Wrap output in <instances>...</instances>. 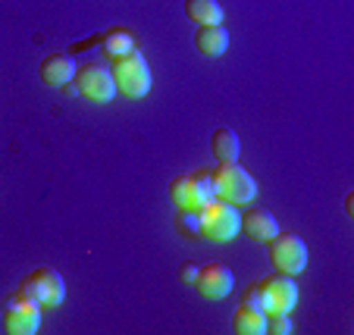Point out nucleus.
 Wrapping results in <instances>:
<instances>
[{
    "label": "nucleus",
    "instance_id": "obj_1",
    "mask_svg": "<svg viewBox=\"0 0 354 335\" xmlns=\"http://www.w3.org/2000/svg\"><path fill=\"white\" fill-rule=\"evenodd\" d=\"M110 73H113V82H116V94H126L129 101H141V97H147L151 82H154L151 66H147L145 54H141L138 47L129 50V54H122V57H113Z\"/></svg>",
    "mask_w": 354,
    "mask_h": 335
},
{
    "label": "nucleus",
    "instance_id": "obj_2",
    "mask_svg": "<svg viewBox=\"0 0 354 335\" xmlns=\"http://www.w3.org/2000/svg\"><path fill=\"white\" fill-rule=\"evenodd\" d=\"M198 213H201V238H207V242L226 245L241 232L239 207L229 204V201H223V198H210Z\"/></svg>",
    "mask_w": 354,
    "mask_h": 335
},
{
    "label": "nucleus",
    "instance_id": "obj_3",
    "mask_svg": "<svg viewBox=\"0 0 354 335\" xmlns=\"http://www.w3.org/2000/svg\"><path fill=\"white\" fill-rule=\"evenodd\" d=\"M210 182H214V198H223V201L235 204V207L251 204L257 198L254 175L248 173L245 166H239V160L235 163H220V166L210 173Z\"/></svg>",
    "mask_w": 354,
    "mask_h": 335
},
{
    "label": "nucleus",
    "instance_id": "obj_4",
    "mask_svg": "<svg viewBox=\"0 0 354 335\" xmlns=\"http://www.w3.org/2000/svg\"><path fill=\"white\" fill-rule=\"evenodd\" d=\"M267 254H270V263H273L279 273L301 276L308 269V245L295 232H276L267 242Z\"/></svg>",
    "mask_w": 354,
    "mask_h": 335
},
{
    "label": "nucleus",
    "instance_id": "obj_5",
    "mask_svg": "<svg viewBox=\"0 0 354 335\" xmlns=\"http://www.w3.org/2000/svg\"><path fill=\"white\" fill-rule=\"evenodd\" d=\"M22 295L38 301L41 307H60L66 301V282L54 267H41L22 279Z\"/></svg>",
    "mask_w": 354,
    "mask_h": 335
},
{
    "label": "nucleus",
    "instance_id": "obj_6",
    "mask_svg": "<svg viewBox=\"0 0 354 335\" xmlns=\"http://www.w3.org/2000/svg\"><path fill=\"white\" fill-rule=\"evenodd\" d=\"M73 82L82 97L91 104H110L116 97L113 73H110V66H104V63H85V66H79Z\"/></svg>",
    "mask_w": 354,
    "mask_h": 335
},
{
    "label": "nucleus",
    "instance_id": "obj_7",
    "mask_svg": "<svg viewBox=\"0 0 354 335\" xmlns=\"http://www.w3.org/2000/svg\"><path fill=\"white\" fill-rule=\"evenodd\" d=\"M41 329V304L19 295L3 301V332L10 335H35Z\"/></svg>",
    "mask_w": 354,
    "mask_h": 335
},
{
    "label": "nucleus",
    "instance_id": "obj_8",
    "mask_svg": "<svg viewBox=\"0 0 354 335\" xmlns=\"http://www.w3.org/2000/svg\"><path fill=\"white\" fill-rule=\"evenodd\" d=\"M169 198H173L176 207H185V210H201L204 204L214 198V182H210V173H188L173 179L169 185Z\"/></svg>",
    "mask_w": 354,
    "mask_h": 335
},
{
    "label": "nucleus",
    "instance_id": "obj_9",
    "mask_svg": "<svg viewBox=\"0 0 354 335\" xmlns=\"http://www.w3.org/2000/svg\"><path fill=\"white\" fill-rule=\"evenodd\" d=\"M257 289H261L263 298V310L292 314V307L298 304V282H295V276L279 273V269H276V276H267V279L257 282Z\"/></svg>",
    "mask_w": 354,
    "mask_h": 335
},
{
    "label": "nucleus",
    "instance_id": "obj_10",
    "mask_svg": "<svg viewBox=\"0 0 354 335\" xmlns=\"http://www.w3.org/2000/svg\"><path fill=\"white\" fill-rule=\"evenodd\" d=\"M194 285H198V291L207 298V301H223V298H229V291L235 289V273L226 263H207V267L198 269Z\"/></svg>",
    "mask_w": 354,
    "mask_h": 335
},
{
    "label": "nucleus",
    "instance_id": "obj_11",
    "mask_svg": "<svg viewBox=\"0 0 354 335\" xmlns=\"http://www.w3.org/2000/svg\"><path fill=\"white\" fill-rule=\"evenodd\" d=\"M75 69L79 66H75L73 54H47L38 66V75L47 88H63L75 79Z\"/></svg>",
    "mask_w": 354,
    "mask_h": 335
},
{
    "label": "nucleus",
    "instance_id": "obj_12",
    "mask_svg": "<svg viewBox=\"0 0 354 335\" xmlns=\"http://www.w3.org/2000/svg\"><path fill=\"white\" fill-rule=\"evenodd\" d=\"M241 232H245L248 238H254V242H270V238L279 232V222H276V216L270 213V210L251 207L241 213Z\"/></svg>",
    "mask_w": 354,
    "mask_h": 335
},
{
    "label": "nucleus",
    "instance_id": "obj_13",
    "mask_svg": "<svg viewBox=\"0 0 354 335\" xmlns=\"http://www.w3.org/2000/svg\"><path fill=\"white\" fill-rule=\"evenodd\" d=\"M194 47H198L204 57H223L229 50L226 26H198V32H194Z\"/></svg>",
    "mask_w": 354,
    "mask_h": 335
},
{
    "label": "nucleus",
    "instance_id": "obj_14",
    "mask_svg": "<svg viewBox=\"0 0 354 335\" xmlns=\"http://www.w3.org/2000/svg\"><path fill=\"white\" fill-rule=\"evenodd\" d=\"M232 332L235 335H263L267 332V314L257 307L241 304V307H235V314H232Z\"/></svg>",
    "mask_w": 354,
    "mask_h": 335
},
{
    "label": "nucleus",
    "instance_id": "obj_15",
    "mask_svg": "<svg viewBox=\"0 0 354 335\" xmlns=\"http://www.w3.org/2000/svg\"><path fill=\"white\" fill-rule=\"evenodd\" d=\"M185 16L198 26H223L220 0H185Z\"/></svg>",
    "mask_w": 354,
    "mask_h": 335
},
{
    "label": "nucleus",
    "instance_id": "obj_16",
    "mask_svg": "<svg viewBox=\"0 0 354 335\" xmlns=\"http://www.w3.org/2000/svg\"><path fill=\"white\" fill-rule=\"evenodd\" d=\"M210 151H214V157L220 163H235V160H239L241 144H239V135H235V128H229V126L216 128L214 138H210Z\"/></svg>",
    "mask_w": 354,
    "mask_h": 335
},
{
    "label": "nucleus",
    "instance_id": "obj_17",
    "mask_svg": "<svg viewBox=\"0 0 354 335\" xmlns=\"http://www.w3.org/2000/svg\"><path fill=\"white\" fill-rule=\"evenodd\" d=\"M100 44H104V50H107L110 57H122V54H129V50H135V38L126 28H110V32H104Z\"/></svg>",
    "mask_w": 354,
    "mask_h": 335
},
{
    "label": "nucleus",
    "instance_id": "obj_18",
    "mask_svg": "<svg viewBox=\"0 0 354 335\" xmlns=\"http://www.w3.org/2000/svg\"><path fill=\"white\" fill-rule=\"evenodd\" d=\"M267 314V332L270 335H288L292 332V320H288V314H282V310H263Z\"/></svg>",
    "mask_w": 354,
    "mask_h": 335
},
{
    "label": "nucleus",
    "instance_id": "obj_19",
    "mask_svg": "<svg viewBox=\"0 0 354 335\" xmlns=\"http://www.w3.org/2000/svg\"><path fill=\"white\" fill-rule=\"evenodd\" d=\"M176 226H179L185 235H201V213H198V210H185V207H179Z\"/></svg>",
    "mask_w": 354,
    "mask_h": 335
},
{
    "label": "nucleus",
    "instance_id": "obj_20",
    "mask_svg": "<svg viewBox=\"0 0 354 335\" xmlns=\"http://www.w3.org/2000/svg\"><path fill=\"white\" fill-rule=\"evenodd\" d=\"M198 269H201V267H194V263H182V279L194 285V279H198Z\"/></svg>",
    "mask_w": 354,
    "mask_h": 335
},
{
    "label": "nucleus",
    "instance_id": "obj_21",
    "mask_svg": "<svg viewBox=\"0 0 354 335\" xmlns=\"http://www.w3.org/2000/svg\"><path fill=\"white\" fill-rule=\"evenodd\" d=\"M345 210L348 216H354V195H345Z\"/></svg>",
    "mask_w": 354,
    "mask_h": 335
}]
</instances>
